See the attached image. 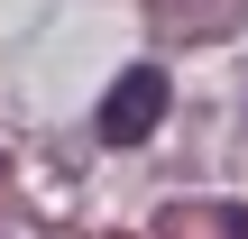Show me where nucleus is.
<instances>
[{
  "mask_svg": "<svg viewBox=\"0 0 248 239\" xmlns=\"http://www.w3.org/2000/svg\"><path fill=\"white\" fill-rule=\"evenodd\" d=\"M156 120H166V74L156 64H129L101 92V138L110 147H138V138H156Z\"/></svg>",
  "mask_w": 248,
  "mask_h": 239,
  "instance_id": "1",
  "label": "nucleus"
}]
</instances>
